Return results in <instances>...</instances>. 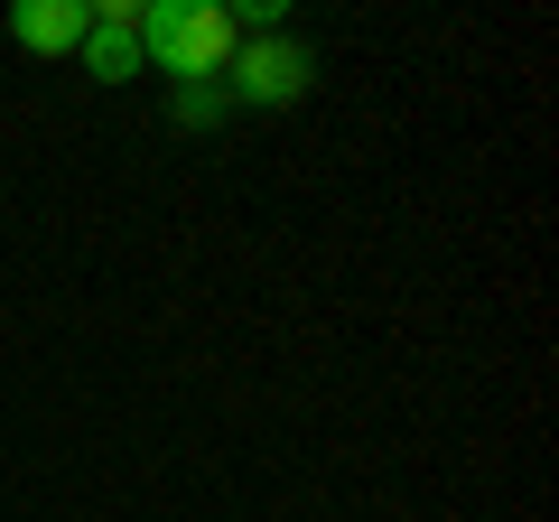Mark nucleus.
I'll return each mask as SVG.
<instances>
[{"label":"nucleus","instance_id":"f03ea898","mask_svg":"<svg viewBox=\"0 0 559 522\" xmlns=\"http://www.w3.org/2000/svg\"><path fill=\"white\" fill-rule=\"evenodd\" d=\"M224 75H234V94H242V103H299L318 66H308V47H299V38H242Z\"/></svg>","mask_w":559,"mask_h":522},{"label":"nucleus","instance_id":"39448f33","mask_svg":"<svg viewBox=\"0 0 559 522\" xmlns=\"http://www.w3.org/2000/svg\"><path fill=\"white\" fill-rule=\"evenodd\" d=\"M168 112L197 131V121H215V112H224V84H178V103H168Z\"/></svg>","mask_w":559,"mask_h":522},{"label":"nucleus","instance_id":"7ed1b4c3","mask_svg":"<svg viewBox=\"0 0 559 522\" xmlns=\"http://www.w3.org/2000/svg\"><path fill=\"white\" fill-rule=\"evenodd\" d=\"M75 57H84V75H94V84H131L140 75V10H131V0H103Z\"/></svg>","mask_w":559,"mask_h":522},{"label":"nucleus","instance_id":"20e7f679","mask_svg":"<svg viewBox=\"0 0 559 522\" xmlns=\"http://www.w3.org/2000/svg\"><path fill=\"white\" fill-rule=\"evenodd\" d=\"M84 28H94V0H20V10H10V38H20L28 57H75Z\"/></svg>","mask_w":559,"mask_h":522},{"label":"nucleus","instance_id":"f257e3e1","mask_svg":"<svg viewBox=\"0 0 559 522\" xmlns=\"http://www.w3.org/2000/svg\"><path fill=\"white\" fill-rule=\"evenodd\" d=\"M234 47H242V20L224 0H150V10H140V66H168L178 84L224 75Z\"/></svg>","mask_w":559,"mask_h":522}]
</instances>
